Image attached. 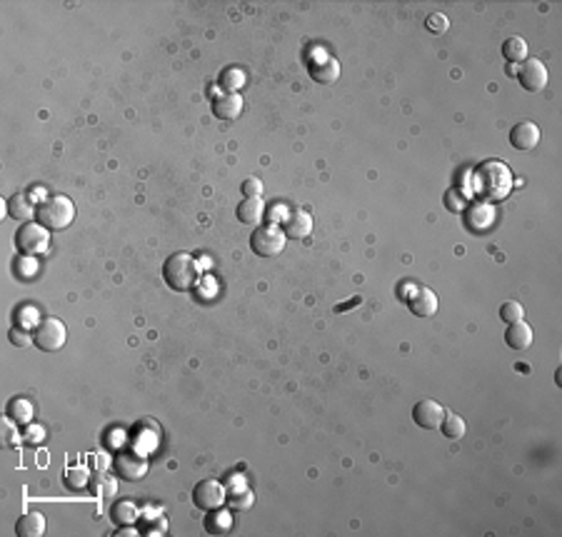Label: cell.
Listing matches in <instances>:
<instances>
[{
  "label": "cell",
  "instance_id": "cell-19",
  "mask_svg": "<svg viewBox=\"0 0 562 537\" xmlns=\"http://www.w3.org/2000/svg\"><path fill=\"white\" fill-rule=\"evenodd\" d=\"M310 75H313V81L315 83H322V86H327V83H335L340 75V65L335 57H327L322 55L317 63H310Z\"/></svg>",
  "mask_w": 562,
  "mask_h": 537
},
{
  "label": "cell",
  "instance_id": "cell-38",
  "mask_svg": "<svg viewBox=\"0 0 562 537\" xmlns=\"http://www.w3.org/2000/svg\"><path fill=\"white\" fill-rule=\"evenodd\" d=\"M35 320V310L33 308H20L18 313V322H23V325H30Z\"/></svg>",
  "mask_w": 562,
  "mask_h": 537
},
{
  "label": "cell",
  "instance_id": "cell-20",
  "mask_svg": "<svg viewBox=\"0 0 562 537\" xmlns=\"http://www.w3.org/2000/svg\"><path fill=\"white\" fill-rule=\"evenodd\" d=\"M238 220L242 225H260V220L265 217V205L260 198H245V200L238 205Z\"/></svg>",
  "mask_w": 562,
  "mask_h": 537
},
{
  "label": "cell",
  "instance_id": "cell-7",
  "mask_svg": "<svg viewBox=\"0 0 562 537\" xmlns=\"http://www.w3.org/2000/svg\"><path fill=\"white\" fill-rule=\"evenodd\" d=\"M225 500H228V487L223 485L220 480H200L193 490V503H196L198 510H215V508H223Z\"/></svg>",
  "mask_w": 562,
  "mask_h": 537
},
{
  "label": "cell",
  "instance_id": "cell-9",
  "mask_svg": "<svg viewBox=\"0 0 562 537\" xmlns=\"http://www.w3.org/2000/svg\"><path fill=\"white\" fill-rule=\"evenodd\" d=\"M517 81H520V86L525 88L528 93L545 90V86H547L545 63H542V60H537V57H528V60L522 63L520 73H517Z\"/></svg>",
  "mask_w": 562,
  "mask_h": 537
},
{
  "label": "cell",
  "instance_id": "cell-22",
  "mask_svg": "<svg viewBox=\"0 0 562 537\" xmlns=\"http://www.w3.org/2000/svg\"><path fill=\"white\" fill-rule=\"evenodd\" d=\"M225 505H228L230 510H238V512H245V510H250L255 505V495L253 490H247V487H235V490L228 492V500H225Z\"/></svg>",
  "mask_w": 562,
  "mask_h": 537
},
{
  "label": "cell",
  "instance_id": "cell-40",
  "mask_svg": "<svg viewBox=\"0 0 562 537\" xmlns=\"http://www.w3.org/2000/svg\"><path fill=\"white\" fill-rule=\"evenodd\" d=\"M357 303H360V297H352V300H350V303H348V305H338V308H335V313H345V310L352 308V305H357Z\"/></svg>",
  "mask_w": 562,
  "mask_h": 537
},
{
  "label": "cell",
  "instance_id": "cell-31",
  "mask_svg": "<svg viewBox=\"0 0 562 537\" xmlns=\"http://www.w3.org/2000/svg\"><path fill=\"white\" fill-rule=\"evenodd\" d=\"M445 205H448L450 212H462L467 203H465V195L460 190H448L445 193Z\"/></svg>",
  "mask_w": 562,
  "mask_h": 537
},
{
  "label": "cell",
  "instance_id": "cell-37",
  "mask_svg": "<svg viewBox=\"0 0 562 537\" xmlns=\"http://www.w3.org/2000/svg\"><path fill=\"white\" fill-rule=\"evenodd\" d=\"M43 428H38V425H30L28 430H25V435H23V440H28V442H35V440H41L43 437Z\"/></svg>",
  "mask_w": 562,
  "mask_h": 537
},
{
  "label": "cell",
  "instance_id": "cell-35",
  "mask_svg": "<svg viewBox=\"0 0 562 537\" xmlns=\"http://www.w3.org/2000/svg\"><path fill=\"white\" fill-rule=\"evenodd\" d=\"M265 215L270 217V220H273V225H277L282 220V223H285V217L290 215V212H287V208L285 205H273L270 208V210H265Z\"/></svg>",
  "mask_w": 562,
  "mask_h": 537
},
{
  "label": "cell",
  "instance_id": "cell-32",
  "mask_svg": "<svg viewBox=\"0 0 562 537\" xmlns=\"http://www.w3.org/2000/svg\"><path fill=\"white\" fill-rule=\"evenodd\" d=\"M0 428H3V442L6 445H18L20 442V433L15 430V425H13V420H8V417H3V423H0Z\"/></svg>",
  "mask_w": 562,
  "mask_h": 537
},
{
  "label": "cell",
  "instance_id": "cell-29",
  "mask_svg": "<svg viewBox=\"0 0 562 537\" xmlns=\"http://www.w3.org/2000/svg\"><path fill=\"white\" fill-rule=\"evenodd\" d=\"M500 318L510 325V322H520L522 318H525V308H522L520 303H515V300H507V303L500 305Z\"/></svg>",
  "mask_w": 562,
  "mask_h": 537
},
{
  "label": "cell",
  "instance_id": "cell-3",
  "mask_svg": "<svg viewBox=\"0 0 562 537\" xmlns=\"http://www.w3.org/2000/svg\"><path fill=\"white\" fill-rule=\"evenodd\" d=\"M35 217H38V223L50 230V233L65 230L75 220V205L68 195H50V198L38 203Z\"/></svg>",
  "mask_w": 562,
  "mask_h": 537
},
{
  "label": "cell",
  "instance_id": "cell-8",
  "mask_svg": "<svg viewBox=\"0 0 562 537\" xmlns=\"http://www.w3.org/2000/svg\"><path fill=\"white\" fill-rule=\"evenodd\" d=\"M115 473L128 482H138L148 475V460L138 452H121L115 457Z\"/></svg>",
  "mask_w": 562,
  "mask_h": 537
},
{
  "label": "cell",
  "instance_id": "cell-17",
  "mask_svg": "<svg viewBox=\"0 0 562 537\" xmlns=\"http://www.w3.org/2000/svg\"><path fill=\"white\" fill-rule=\"evenodd\" d=\"M533 340H535L533 327H530L525 320L510 322V327L505 330V343L510 345L512 350H528L530 345H533Z\"/></svg>",
  "mask_w": 562,
  "mask_h": 537
},
{
  "label": "cell",
  "instance_id": "cell-25",
  "mask_svg": "<svg viewBox=\"0 0 562 537\" xmlns=\"http://www.w3.org/2000/svg\"><path fill=\"white\" fill-rule=\"evenodd\" d=\"M90 482V473L85 468H68L63 475V485L73 492H83Z\"/></svg>",
  "mask_w": 562,
  "mask_h": 537
},
{
  "label": "cell",
  "instance_id": "cell-41",
  "mask_svg": "<svg viewBox=\"0 0 562 537\" xmlns=\"http://www.w3.org/2000/svg\"><path fill=\"white\" fill-rule=\"evenodd\" d=\"M515 370H517V372H525V375H528V372H530V365H525V362H517Z\"/></svg>",
  "mask_w": 562,
  "mask_h": 537
},
{
  "label": "cell",
  "instance_id": "cell-23",
  "mask_svg": "<svg viewBox=\"0 0 562 537\" xmlns=\"http://www.w3.org/2000/svg\"><path fill=\"white\" fill-rule=\"evenodd\" d=\"M502 55L510 60L512 65L515 63H525L528 60V43L522 41V38H507L505 43H502Z\"/></svg>",
  "mask_w": 562,
  "mask_h": 537
},
{
  "label": "cell",
  "instance_id": "cell-12",
  "mask_svg": "<svg viewBox=\"0 0 562 537\" xmlns=\"http://www.w3.org/2000/svg\"><path fill=\"white\" fill-rule=\"evenodd\" d=\"M540 137H542V132H540V128L535 125V123L525 121V123H517L515 128L510 130V143L515 150H535L540 143Z\"/></svg>",
  "mask_w": 562,
  "mask_h": 537
},
{
  "label": "cell",
  "instance_id": "cell-27",
  "mask_svg": "<svg viewBox=\"0 0 562 537\" xmlns=\"http://www.w3.org/2000/svg\"><path fill=\"white\" fill-rule=\"evenodd\" d=\"M220 86H223V90H228V93L242 90V86H245V73H242L240 68L223 70V75H220Z\"/></svg>",
  "mask_w": 562,
  "mask_h": 537
},
{
  "label": "cell",
  "instance_id": "cell-26",
  "mask_svg": "<svg viewBox=\"0 0 562 537\" xmlns=\"http://www.w3.org/2000/svg\"><path fill=\"white\" fill-rule=\"evenodd\" d=\"M440 430H442V435H445V437H450V440H458V437H462V435H465L467 425H465L462 417L455 415V412H445Z\"/></svg>",
  "mask_w": 562,
  "mask_h": 537
},
{
  "label": "cell",
  "instance_id": "cell-14",
  "mask_svg": "<svg viewBox=\"0 0 562 537\" xmlns=\"http://www.w3.org/2000/svg\"><path fill=\"white\" fill-rule=\"evenodd\" d=\"M465 225L470 233H488V228L493 225V210L485 203H477L472 208H465Z\"/></svg>",
  "mask_w": 562,
  "mask_h": 537
},
{
  "label": "cell",
  "instance_id": "cell-6",
  "mask_svg": "<svg viewBox=\"0 0 562 537\" xmlns=\"http://www.w3.org/2000/svg\"><path fill=\"white\" fill-rule=\"evenodd\" d=\"M15 247L23 255H41L50 247V230L41 223H25L15 233Z\"/></svg>",
  "mask_w": 562,
  "mask_h": 537
},
{
  "label": "cell",
  "instance_id": "cell-33",
  "mask_svg": "<svg viewBox=\"0 0 562 537\" xmlns=\"http://www.w3.org/2000/svg\"><path fill=\"white\" fill-rule=\"evenodd\" d=\"M263 190H265V185L258 177H245V180H242V193H245V198H260Z\"/></svg>",
  "mask_w": 562,
  "mask_h": 537
},
{
  "label": "cell",
  "instance_id": "cell-11",
  "mask_svg": "<svg viewBox=\"0 0 562 537\" xmlns=\"http://www.w3.org/2000/svg\"><path fill=\"white\" fill-rule=\"evenodd\" d=\"M405 303H408L410 313L418 315V318H430L437 313V295L425 285H415Z\"/></svg>",
  "mask_w": 562,
  "mask_h": 537
},
{
  "label": "cell",
  "instance_id": "cell-30",
  "mask_svg": "<svg viewBox=\"0 0 562 537\" xmlns=\"http://www.w3.org/2000/svg\"><path fill=\"white\" fill-rule=\"evenodd\" d=\"M425 25H427V30H430V33L440 35V33H445V30L450 28V20H448V15H442V13H430V15H427V20H425Z\"/></svg>",
  "mask_w": 562,
  "mask_h": 537
},
{
  "label": "cell",
  "instance_id": "cell-18",
  "mask_svg": "<svg viewBox=\"0 0 562 537\" xmlns=\"http://www.w3.org/2000/svg\"><path fill=\"white\" fill-rule=\"evenodd\" d=\"M46 532V517L38 510L25 512L20 520L15 522V535L18 537H41Z\"/></svg>",
  "mask_w": 562,
  "mask_h": 537
},
{
  "label": "cell",
  "instance_id": "cell-34",
  "mask_svg": "<svg viewBox=\"0 0 562 537\" xmlns=\"http://www.w3.org/2000/svg\"><path fill=\"white\" fill-rule=\"evenodd\" d=\"M8 340H11L15 348H25V345L33 343V337H30L25 330H20V327H13V330L8 332Z\"/></svg>",
  "mask_w": 562,
  "mask_h": 537
},
{
  "label": "cell",
  "instance_id": "cell-5",
  "mask_svg": "<svg viewBox=\"0 0 562 537\" xmlns=\"http://www.w3.org/2000/svg\"><path fill=\"white\" fill-rule=\"evenodd\" d=\"M65 337H68V330H65L63 320L57 318H43L33 330V343L38 350L43 353H55L65 345Z\"/></svg>",
  "mask_w": 562,
  "mask_h": 537
},
{
  "label": "cell",
  "instance_id": "cell-15",
  "mask_svg": "<svg viewBox=\"0 0 562 537\" xmlns=\"http://www.w3.org/2000/svg\"><path fill=\"white\" fill-rule=\"evenodd\" d=\"M212 113H215V118H220V121H235L238 115L242 113L240 93H225V95H218L215 97V103H212Z\"/></svg>",
  "mask_w": 562,
  "mask_h": 537
},
{
  "label": "cell",
  "instance_id": "cell-13",
  "mask_svg": "<svg viewBox=\"0 0 562 537\" xmlns=\"http://www.w3.org/2000/svg\"><path fill=\"white\" fill-rule=\"evenodd\" d=\"M282 233H285V238H293V240L308 238L313 233V215L305 210H293L282 223Z\"/></svg>",
  "mask_w": 562,
  "mask_h": 537
},
{
  "label": "cell",
  "instance_id": "cell-10",
  "mask_svg": "<svg viewBox=\"0 0 562 537\" xmlns=\"http://www.w3.org/2000/svg\"><path fill=\"white\" fill-rule=\"evenodd\" d=\"M445 407L435 400H420L418 405L413 407V420L418 428L423 430H440L442 417H445Z\"/></svg>",
  "mask_w": 562,
  "mask_h": 537
},
{
  "label": "cell",
  "instance_id": "cell-39",
  "mask_svg": "<svg viewBox=\"0 0 562 537\" xmlns=\"http://www.w3.org/2000/svg\"><path fill=\"white\" fill-rule=\"evenodd\" d=\"M113 535H115V537H123V535H125V537H138L140 532H138V530H132L130 525H125V527L121 525V530H115Z\"/></svg>",
  "mask_w": 562,
  "mask_h": 537
},
{
  "label": "cell",
  "instance_id": "cell-28",
  "mask_svg": "<svg viewBox=\"0 0 562 537\" xmlns=\"http://www.w3.org/2000/svg\"><path fill=\"white\" fill-rule=\"evenodd\" d=\"M8 412H11V417L18 425H25V423H30V417H33V405H30L28 400H23V397H15V400L8 405Z\"/></svg>",
  "mask_w": 562,
  "mask_h": 537
},
{
  "label": "cell",
  "instance_id": "cell-24",
  "mask_svg": "<svg viewBox=\"0 0 562 537\" xmlns=\"http://www.w3.org/2000/svg\"><path fill=\"white\" fill-rule=\"evenodd\" d=\"M140 515L138 505L128 503V500H123V503H115L113 510H110V517H113L115 525H132V520Z\"/></svg>",
  "mask_w": 562,
  "mask_h": 537
},
{
  "label": "cell",
  "instance_id": "cell-1",
  "mask_svg": "<svg viewBox=\"0 0 562 537\" xmlns=\"http://www.w3.org/2000/svg\"><path fill=\"white\" fill-rule=\"evenodd\" d=\"M475 188L485 200H502L512 188L510 168L500 161L482 163L475 170Z\"/></svg>",
  "mask_w": 562,
  "mask_h": 537
},
{
  "label": "cell",
  "instance_id": "cell-2",
  "mask_svg": "<svg viewBox=\"0 0 562 537\" xmlns=\"http://www.w3.org/2000/svg\"><path fill=\"white\" fill-rule=\"evenodd\" d=\"M163 278H165L167 287L175 292H188L196 287L200 280V268L198 260L188 252H172L163 265Z\"/></svg>",
  "mask_w": 562,
  "mask_h": 537
},
{
  "label": "cell",
  "instance_id": "cell-4",
  "mask_svg": "<svg viewBox=\"0 0 562 537\" xmlns=\"http://www.w3.org/2000/svg\"><path fill=\"white\" fill-rule=\"evenodd\" d=\"M285 233H282L280 225H260L258 230H253L250 235V247H253L255 255L260 257H275L285 250Z\"/></svg>",
  "mask_w": 562,
  "mask_h": 537
},
{
  "label": "cell",
  "instance_id": "cell-21",
  "mask_svg": "<svg viewBox=\"0 0 562 537\" xmlns=\"http://www.w3.org/2000/svg\"><path fill=\"white\" fill-rule=\"evenodd\" d=\"M230 527H233V517H230L228 510H223V508L207 510L205 530L210 532V535H225V532H230Z\"/></svg>",
  "mask_w": 562,
  "mask_h": 537
},
{
  "label": "cell",
  "instance_id": "cell-16",
  "mask_svg": "<svg viewBox=\"0 0 562 537\" xmlns=\"http://www.w3.org/2000/svg\"><path fill=\"white\" fill-rule=\"evenodd\" d=\"M8 215L13 217V220H18V223H28L30 217L35 215V210H38V205H33V198L25 193H15L11 195V200H8Z\"/></svg>",
  "mask_w": 562,
  "mask_h": 537
},
{
  "label": "cell",
  "instance_id": "cell-36",
  "mask_svg": "<svg viewBox=\"0 0 562 537\" xmlns=\"http://www.w3.org/2000/svg\"><path fill=\"white\" fill-rule=\"evenodd\" d=\"M165 530H167V522H165V517H155L153 522H148V535H165Z\"/></svg>",
  "mask_w": 562,
  "mask_h": 537
}]
</instances>
